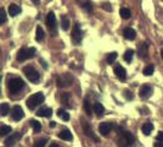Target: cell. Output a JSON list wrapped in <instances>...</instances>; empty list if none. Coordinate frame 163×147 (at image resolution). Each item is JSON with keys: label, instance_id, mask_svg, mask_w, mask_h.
Instances as JSON below:
<instances>
[{"label": "cell", "instance_id": "obj_47", "mask_svg": "<svg viewBox=\"0 0 163 147\" xmlns=\"http://www.w3.org/2000/svg\"><path fill=\"white\" fill-rule=\"evenodd\" d=\"M0 92H1V91H0Z\"/></svg>", "mask_w": 163, "mask_h": 147}, {"label": "cell", "instance_id": "obj_10", "mask_svg": "<svg viewBox=\"0 0 163 147\" xmlns=\"http://www.w3.org/2000/svg\"><path fill=\"white\" fill-rule=\"evenodd\" d=\"M113 127H115V125L112 123H101L99 125V132L102 136H107Z\"/></svg>", "mask_w": 163, "mask_h": 147}, {"label": "cell", "instance_id": "obj_6", "mask_svg": "<svg viewBox=\"0 0 163 147\" xmlns=\"http://www.w3.org/2000/svg\"><path fill=\"white\" fill-rule=\"evenodd\" d=\"M46 26L49 28L50 33H51V36H56L57 33V29H56V16L53 11H50L46 16Z\"/></svg>", "mask_w": 163, "mask_h": 147}, {"label": "cell", "instance_id": "obj_15", "mask_svg": "<svg viewBox=\"0 0 163 147\" xmlns=\"http://www.w3.org/2000/svg\"><path fill=\"white\" fill-rule=\"evenodd\" d=\"M78 4L82 9H84L87 12H93V3L90 0H78Z\"/></svg>", "mask_w": 163, "mask_h": 147}, {"label": "cell", "instance_id": "obj_3", "mask_svg": "<svg viewBox=\"0 0 163 147\" xmlns=\"http://www.w3.org/2000/svg\"><path fill=\"white\" fill-rule=\"evenodd\" d=\"M35 53H37V49L35 48H26V47H23V48H21L18 50V53H17V60L18 61H25V60H27V59H30V58H33V56H35Z\"/></svg>", "mask_w": 163, "mask_h": 147}, {"label": "cell", "instance_id": "obj_34", "mask_svg": "<svg viewBox=\"0 0 163 147\" xmlns=\"http://www.w3.org/2000/svg\"><path fill=\"white\" fill-rule=\"evenodd\" d=\"M154 71H155V66H154V65H147V66L144 69V75L150 76V75L154 74Z\"/></svg>", "mask_w": 163, "mask_h": 147}, {"label": "cell", "instance_id": "obj_30", "mask_svg": "<svg viewBox=\"0 0 163 147\" xmlns=\"http://www.w3.org/2000/svg\"><path fill=\"white\" fill-rule=\"evenodd\" d=\"M57 115H58L62 120H65V121H68V120H69V114H68L66 110H63V109H58V110H57Z\"/></svg>", "mask_w": 163, "mask_h": 147}, {"label": "cell", "instance_id": "obj_41", "mask_svg": "<svg viewBox=\"0 0 163 147\" xmlns=\"http://www.w3.org/2000/svg\"><path fill=\"white\" fill-rule=\"evenodd\" d=\"M39 61H40V64H42V66H44V69H48V65H46V63L43 60V59H40Z\"/></svg>", "mask_w": 163, "mask_h": 147}, {"label": "cell", "instance_id": "obj_21", "mask_svg": "<svg viewBox=\"0 0 163 147\" xmlns=\"http://www.w3.org/2000/svg\"><path fill=\"white\" fill-rule=\"evenodd\" d=\"M152 130H154V125H152V123H150V121L142 124V126H141V131L144 132V135H146V136H149L152 132Z\"/></svg>", "mask_w": 163, "mask_h": 147}, {"label": "cell", "instance_id": "obj_29", "mask_svg": "<svg viewBox=\"0 0 163 147\" xmlns=\"http://www.w3.org/2000/svg\"><path fill=\"white\" fill-rule=\"evenodd\" d=\"M11 127H10L9 125H3V126H0V136H6L9 135L10 132H11Z\"/></svg>", "mask_w": 163, "mask_h": 147}, {"label": "cell", "instance_id": "obj_44", "mask_svg": "<svg viewBox=\"0 0 163 147\" xmlns=\"http://www.w3.org/2000/svg\"><path fill=\"white\" fill-rule=\"evenodd\" d=\"M32 1H33L34 4H39V0H32Z\"/></svg>", "mask_w": 163, "mask_h": 147}, {"label": "cell", "instance_id": "obj_17", "mask_svg": "<svg viewBox=\"0 0 163 147\" xmlns=\"http://www.w3.org/2000/svg\"><path fill=\"white\" fill-rule=\"evenodd\" d=\"M72 83V78H68L67 80V76H58L57 77V85L58 87H67Z\"/></svg>", "mask_w": 163, "mask_h": 147}, {"label": "cell", "instance_id": "obj_36", "mask_svg": "<svg viewBox=\"0 0 163 147\" xmlns=\"http://www.w3.org/2000/svg\"><path fill=\"white\" fill-rule=\"evenodd\" d=\"M61 99H62V102H63L66 105L69 107V93H63V94H62V98H61Z\"/></svg>", "mask_w": 163, "mask_h": 147}, {"label": "cell", "instance_id": "obj_43", "mask_svg": "<svg viewBox=\"0 0 163 147\" xmlns=\"http://www.w3.org/2000/svg\"><path fill=\"white\" fill-rule=\"evenodd\" d=\"M50 147H60L57 143H51V145H50Z\"/></svg>", "mask_w": 163, "mask_h": 147}, {"label": "cell", "instance_id": "obj_31", "mask_svg": "<svg viewBox=\"0 0 163 147\" xmlns=\"http://www.w3.org/2000/svg\"><path fill=\"white\" fill-rule=\"evenodd\" d=\"M7 20V15H6V10L4 7H0V25H4Z\"/></svg>", "mask_w": 163, "mask_h": 147}, {"label": "cell", "instance_id": "obj_1", "mask_svg": "<svg viewBox=\"0 0 163 147\" xmlns=\"http://www.w3.org/2000/svg\"><path fill=\"white\" fill-rule=\"evenodd\" d=\"M118 147H133L134 145V136L129 131H123L120 132L119 139L117 140Z\"/></svg>", "mask_w": 163, "mask_h": 147}, {"label": "cell", "instance_id": "obj_14", "mask_svg": "<svg viewBox=\"0 0 163 147\" xmlns=\"http://www.w3.org/2000/svg\"><path fill=\"white\" fill-rule=\"evenodd\" d=\"M138 53H139V56L140 58L146 59L147 58V54H149V44L147 43H140L138 45Z\"/></svg>", "mask_w": 163, "mask_h": 147}, {"label": "cell", "instance_id": "obj_25", "mask_svg": "<svg viewBox=\"0 0 163 147\" xmlns=\"http://www.w3.org/2000/svg\"><path fill=\"white\" fill-rule=\"evenodd\" d=\"M61 26H62V29L63 31H67L69 28V20L66 15H62L61 16Z\"/></svg>", "mask_w": 163, "mask_h": 147}, {"label": "cell", "instance_id": "obj_46", "mask_svg": "<svg viewBox=\"0 0 163 147\" xmlns=\"http://www.w3.org/2000/svg\"><path fill=\"white\" fill-rule=\"evenodd\" d=\"M0 80H1V77H0Z\"/></svg>", "mask_w": 163, "mask_h": 147}, {"label": "cell", "instance_id": "obj_26", "mask_svg": "<svg viewBox=\"0 0 163 147\" xmlns=\"http://www.w3.org/2000/svg\"><path fill=\"white\" fill-rule=\"evenodd\" d=\"M30 126H32L34 132H39L42 130V124H40L38 120H30Z\"/></svg>", "mask_w": 163, "mask_h": 147}, {"label": "cell", "instance_id": "obj_40", "mask_svg": "<svg viewBox=\"0 0 163 147\" xmlns=\"http://www.w3.org/2000/svg\"><path fill=\"white\" fill-rule=\"evenodd\" d=\"M154 147H163V142H162V141H157V142L154 145Z\"/></svg>", "mask_w": 163, "mask_h": 147}, {"label": "cell", "instance_id": "obj_27", "mask_svg": "<svg viewBox=\"0 0 163 147\" xmlns=\"http://www.w3.org/2000/svg\"><path fill=\"white\" fill-rule=\"evenodd\" d=\"M133 56H134V50H133V49H128V50L125 52V54L123 55L124 60L127 63H130L131 60H133Z\"/></svg>", "mask_w": 163, "mask_h": 147}, {"label": "cell", "instance_id": "obj_16", "mask_svg": "<svg viewBox=\"0 0 163 147\" xmlns=\"http://www.w3.org/2000/svg\"><path fill=\"white\" fill-rule=\"evenodd\" d=\"M123 36H124L125 39L133 41V39H135V37H136V32H135V29H133L131 27H127L123 31Z\"/></svg>", "mask_w": 163, "mask_h": 147}, {"label": "cell", "instance_id": "obj_38", "mask_svg": "<svg viewBox=\"0 0 163 147\" xmlns=\"http://www.w3.org/2000/svg\"><path fill=\"white\" fill-rule=\"evenodd\" d=\"M124 96H125V98H127V99H128V101H131V99H133V98H134L133 93H131L130 91H128V90H127V91L124 92Z\"/></svg>", "mask_w": 163, "mask_h": 147}, {"label": "cell", "instance_id": "obj_5", "mask_svg": "<svg viewBox=\"0 0 163 147\" xmlns=\"http://www.w3.org/2000/svg\"><path fill=\"white\" fill-rule=\"evenodd\" d=\"M23 74L30 82H38L40 78V74L35 70L33 66H25L23 67Z\"/></svg>", "mask_w": 163, "mask_h": 147}, {"label": "cell", "instance_id": "obj_20", "mask_svg": "<svg viewBox=\"0 0 163 147\" xmlns=\"http://www.w3.org/2000/svg\"><path fill=\"white\" fill-rule=\"evenodd\" d=\"M21 7H19L18 5H16V4H11L9 6V15H11L12 17L14 16H17V15H19L21 14Z\"/></svg>", "mask_w": 163, "mask_h": 147}, {"label": "cell", "instance_id": "obj_37", "mask_svg": "<svg viewBox=\"0 0 163 147\" xmlns=\"http://www.w3.org/2000/svg\"><path fill=\"white\" fill-rule=\"evenodd\" d=\"M101 7H102L104 10H106V11H112V7H111L110 3H102L101 4Z\"/></svg>", "mask_w": 163, "mask_h": 147}, {"label": "cell", "instance_id": "obj_18", "mask_svg": "<svg viewBox=\"0 0 163 147\" xmlns=\"http://www.w3.org/2000/svg\"><path fill=\"white\" fill-rule=\"evenodd\" d=\"M58 137L61 140H65V141H72L73 136H72V132H71L68 129H63L58 134Z\"/></svg>", "mask_w": 163, "mask_h": 147}, {"label": "cell", "instance_id": "obj_2", "mask_svg": "<svg viewBox=\"0 0 163 147\" xmlns=\"http://www.w3.org/2000/svg\"><path fill=\"white\" fill-rule=\"evenodd\" d=\"M45 99V97H44V93L43 92H37L34 94L30 96L28 99H27V107L29 108V109H35V108L38 105H40Z\"/></svg>", "mask_w": 163, "mask_h": 147}, {"label": "cell", "instance_id": "obj_24", "mask_svg": "<svg viewBox=\"0 0 163 147\" xmlns=\"http://www.w3.org/2000/svg\"><path fill=\"white\" fill-rule=\"evenodd\" d=\"M119 15H120L122 18L128 20V18H130L131 12H130V10H129V9H127V7H122V9L119 10Z\"/></svg>", "mask_w": 163, "mask_h": 147}, {"label": "cell", "instance_id": "obj_7", "mask_svg": "<svg viewBox=\"0 0 163 147\" xmlns=\"http://www.w3.org/2000/svg\"><path fill=\"white\" fill-rule=\"evenodd\" d=\"M82 38H83V33H82L80 26H79V23H76L73 31H72V41L74 44H79L82 42Z\"/></svg>", "mask_w": 163, "mask_h": 147}, {"label": "cell", "instance_id": "obj_39", "mask_svg": "<svg viewBox=\"0 0 163 147\" xmlns=\"http://www.w3.org/2000/svg\"><path fill=\"white\" fill-rule=\"evenodd\" d=\"M156 140H157V141H162V142H163V131H159V132L157 134V136H156Z\"/></svg>", "mask_w": 163, "mask_h": 147}, {"label": "cell", "instance_id": "obj_12", "mask_svg": "<svg viewBox=\"0 0 163 147\" xmlns=\"http://www.w3.org/2000/svg\"><path fill=\"white\" fill-rule=\"evenodd\" d=\"M21 139V134L19 132H14L12 135H10L7 139L5 140V146L6 147H14L15 146V143Z\"/></svg>", "mask_w": 163, "mask_h": 147}, {"label": "cell", "instance_id": "obj_35", "mask_svg": "<svg viewBox=\"0 0 163 147\" xmlns=\"http://www.w3.org/2000/svg\"><path fill=\"white\" fill-rule=\"evenodd\" d=\"M48 142V139H39L34 142V147H45Z\"/></svg>", "mask_w": 163, "mask_h": 147}, {"label": "cell", "instance_id": "obj_9", "mask_svg": "<svg viewBox=\"0 0 163 147\" xmlns=\"http://www.w3.org/2000/svg\"><path fill=\"white\" fill-rule=\"evenodd\" d=\"M25 113H23V109H22V107H19V105H15L12 108V114H11V118H12V120L14 121H19L23 118Z\"/></svg>", "mask_w": 163, "mask_h": 147}, {"label": "cell", "instance_id": "obj_13", "mask_svg": "<svg viewBox=\"0 0 163 147\" xmlns=\"http://www.w3.org/2000/svg\"><path fill=\"white\" fill-rule=\"evenodd\" d=\"M115 74L120 81H124L125 77H127V70L122 65H116L115 66Z\"/></svg>", "mask_w": 163, "mask_h": 147}, {"label": "cell", "instance_id": "obj_28", "mask_svg": "<svg viewBox=\"0 0 163 147\" xmlns=\"http://www.w3.org/2000/svg\"><path fill=\"white\" fill-rule=\"evenodd\" d=\"M9 110H10L9 103H3L1 105H0V115L6 116V115L9 114Z\"/></svg>", "mask_w": 163, "mask_h": 147}, {"label": "cell", "instance_id": "obj_8", "mask_svg": "<svg viewBox=\"0 0 163 147\" xmlns=\"http://www.w3.org/2000/svg\"><path fill=\"white\" fill-rule=\"evenodd\" d=\"M82 126H83V131H84V134L88 136V137H90L91 140H94L95 142H99V137L94 134V131L91 130V127H90V125L88 124V121H82Z\"/></svg>", "mask_w": 163, "mask_h": 147}, {"label": "cell", "instance_id": "obj_23", "mask_svg": "<svg viewBox=\"0 0 163 147\" xmlns=\"http://www.w3.org/2000/svg\"><path fill=\"white\" fill-rule=\"evenodd\" d=\"M94 112L96 113L97 116H101L105 113V108H104V105L101 104V103L96 102V103H94Z\"/></svg>", "mask_w": 163, "mask_h": 147}, {"label": "cell", "instance_id": "obj_11", "mask_svg": "<svg viewBox=\"0 0 163 147\" xmlns=\"http://www.w3.org/2000/svg\"><path fill=\"white\" fill-rule=\"evenodd\" d=\"M152 94V87L150 85H142L140 87V92H139V96L142 99H147V98Z\"/></svg>", "mask_w": 163, "mask_h": 147}, {"label": "cell", "instance_id": "obj_19", "mask_svg": "<svg viewBox=\"0 0 163 147\" xmlns=\"http://www.w3.org/2000/svg\"><path fill=\"white\" fill-rule=\"evenodd\" d=\"M51 114H53L51 108H45V107L40 108V109L37 112L38 116H43V118H49V116H51Z\"/></svg>", "mask_w": 163, "mask_h": 147}, {"label": "cell", "instance_id": "obj_45", "mask_svg": "<svg viewBox=\"0 0 163 147\" xmlns=\"http://www.w3.org/2000/svg\"><path fill=\"white\" fill-rule=\"evenodd\" d=\"M161 55H162V58H163V48L161 49Z\"/></svg>", "mask_w": 163, "mask_h": 147}, {"label": "cell", "instance_id": "obj_4", "mask_svg": "<svg viewBox=\"0 0 163 147\" xmlns=\"http://www.w3.org/2000/svg\"><path fill=\"white\" fill-rule=\"evenodd\" d=\"M25 87V81L19 77H14L9 81V90L11 93H16L19 92Z\"/></svg>", "mask_w": 163, "mask_h": 147}, {"label": "cell", "instance_id": "obj_22", "mask_svg": "<svg viewBox=\"0 0 163 147\" xmlns=\"http://www.w3.org/2000/svg\"><path fill=\"white\" fill-rule=\"evenodd\" d=\"M44 37H45V32H44L43 27L37 26V29H35V39H37V42H42L44 39Z\"/></svg>", "mask_w": 163, "mask_h": 147}, {"label": "cell", "instance_id": "obj_42", "mask_svg": "<svg viewBox=\"0 0 163 147\" xmlns=\"http://www.w3.org/2000/svg\"><path fill=\"white\" fill-rule=\"evenodd\" d=\"M49 126H50V127H55V126H56V123H55V121H50V123H49Z\"/></svg>", "mask_w": 163, "mask_h": 147}, {"label": "cell", "instance_id": "obj_32", "mask_svg": "<svg viewBox=\"0 0 163 147\" xmlns=\"http://www.w3.org/2000/svg\"><path fill=\"white\" fill-rule=\"evenodd\" d=\"M117 53L116 52H113V53H110L108 55H107V58H106V61L108 63V64H113L115 61H116V59H117Z\"/></svg>", "mask_w": 163, "mask_h": 147}, {"label": "cell", "instance_id": "obj_33", "mask_svg": "<svg viewBox=\"0 0 163 147\" xmlns=\"http://www.w3.org/2000/svg\"><path fill=\"white\" fill-rule=\"evenodd\" d=\"M83 107H84V110L88 115H91V103L88 101V99H84V103H83Z\"/></svg>", "mask_w": 163, "mask_h": 147}]
</instances>
